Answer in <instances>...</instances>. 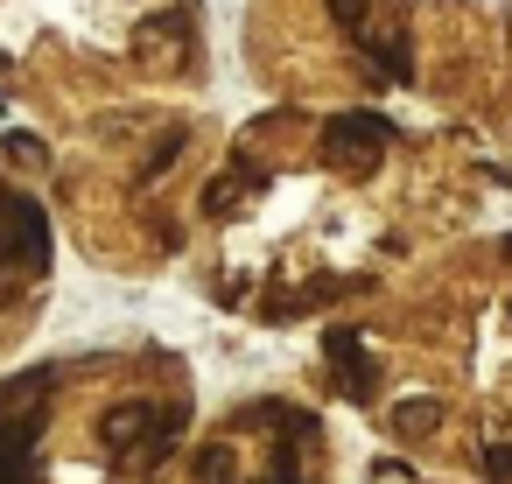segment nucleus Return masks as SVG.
I'll list each match as a JSON object with an SVG mask.
<instances>
[{"instance_id":"nucleus-1","label":"nucleus","mask_w":512,"mask_h":484,"mask_svg":"<svg viewBox=\"0 0 512 484\" xmlns=\"http://www.w3.org/2000/svg\"><path fill=\"white\" fill-rule=\"evenodd\" d=\"M50 393H57L50 365H29L0 386V484H43L36 442H43V421H50Z\"/></svg>"},{"instance_id":"nucleus-2","label":"nucleus","mask_w":512,"mask_h":484,"mask_svg":"<svg viewBox=\"0 0 512 484\" xmlns=\"http://www.w3.org/2000/svg\"><path fill=\"white\" fill-rule=\"evenodd\" d=\"M0 260H8L15 274H43L50 267V218L22 190H0Z\"/></svg>"},{"instance_id":"nucleus-3","label":"nucleus","mask_w":512,"mask_h":484,"mask_svg":"<svg viewBox=\"0 0 512 484\" xmlns=\"http://www.w3.org/2000/svg\"><path fill=\"white\" fill-rule=\"evenodd\" d=\"M386 141H393V120H379V113L358 106V113H337L323 127V162L344 169V176H372L379 155H386Z\"/></svg>"},{"instance_id":"nucleus-4","label":"nucleus","mask_w":512,"mask_h":484,"mask_svg":"<svg viewBox=\"0 0 512 484\" xmlns=\"http://www.w3.org/2000/svg\"><path fill=\"white\" fill-rule=\"evenodd\" d=\"M330 372H337V386H344L351 407H365V400L379 393V365H372V351H365L358 330H337V337H330Z\"/></svg>"},{"instance_id":"nucleus-5","label":"nucleus","mask_w":512,"mask_h":484,"mask_svg":"<svg viewBox=\"0 0 512 484\" xmlns=\"http://www.w3.org/2000/svg\"><path fill=\"white\" fill-rule=\"evenodd\" d=\"M386 421H393V435H407V442H421V435H435V421H442V407H435V400L421 393V400H400V407H393Z\"/></svg>"},{"instance_id":"nucleus-6","label":"nucleus","mask_w":512,"mask_h":484,"mask_svg":"<svg viewBox=\"0 0 512 484\" xmlns=\"http://www.w3.org/2000/svg\"><path fill=\"white\" fill-rule=\"evenodd\" d=\"M190 484H239V470H232V449L218 442V449H204L197 463H190Z\"/></svg>"},{"instance_id":"nucleus-7","label":"nucleus","mask_w":512,"mask_h":484,"mask_svg":"<svg viewBox=\"0 0 512 484\" xmlns=\"http://www.w3.org/2000/svg\"><path fill=\"white\" fill-rule=\"evenodd\" d=\"M365 8H372V0H330V15H337L351 36H365Z\"/></svg>"},{"instance_id":"nucleus-8","label":"nucleus","mask_w":512,"mask_h":484,"mask_svg":"<svg viewBox=\"0 0 512 484\" xmlns=\"http://www.w3.org/2000/svg\"><path fill=\"white\" fill-rule=\"evenodd\" d=\"M484 470H491L498 484H512V442H491V449H484Z\"/></svg>"},{"instance_id":"nucleus-9","label":"nucleus","mask_w":512,"mask_h":484,"mask_svg":"<svg viewBox=\"0 0 512 484\" xmlns=\"http://www.w3.org/2000/svg\"><path fill=\"white\" fill-rule=\"evenodd\" d=\"M8 155H15V162H43V141H36V134H8Z\"/></svg>"},{"instance_id":"nucleus-10","label":"nucleus","mask_w":512,"mask_h":484,"mask_svg":"<svg viewBox=\"0 0 512 484\" xmlns=\"http://www.w3.org/2000/svg\"><path fill=\"white\" fill-rule=\"evenodd\" d=\"M505 253H512V239H505Z\"/></svg>"}]
</instances>
